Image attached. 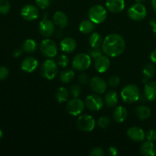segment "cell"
<instances>
[{
    "label": "cell",
    "mask_w": 156,
    "mask_h": 156,
    "mask_svg": "<svg viewBox=\"0 0 156 156\" xmlns=\"http://www.w3.org/2000/svg\"><path fill=\"white\" fill-rule=\"evenodd\" d=\"M135 1L138 3H143L146 0H135Z\"/></svg>",
    "instance_id": "cell-47"
},
{
    "label": "cell",
    "mask_w": 156,
    "mask_h": 156,
    "mask_svg": "<svg viewBox=\"0 0 156 156\" xmlns=\"http://www.w3.org/2000/svg\"><path fill=\"white\" fill-rule=\"evenodd\" d=\"M94 23L92 22L91 20H83L79 24V30L81 33L90 34L94 30Z\"/></svg>",
    "instance_id": "cell-26"
},
{
    "label": "cell",
    "mask_w": 156,
    "mask_h": 156,
    "mask_svg": "<svg viewBox=\"0 0 156 156\" xmlns=\"http://www.w3.org/2000/svg\"><path fill=\"white\" fill-rule=\"evenodd\" d=\"M108 12L105 8L101 5H93L88 11V18L94 24H101L106 20Z\"/></svg>",
    "instance_id": "cell-3"
},
{
    "label": "cell",
    "mask_w": 156,
    "mask_h": 156,
    "mask_svg": "<svg viewBox=\"0 0 156 156\" xmlns=\"http://www.w3.org/2000/svg\"><path fill=\"white\" fill-rule=\"evenodd\" d=\"M23 51H24L23 49H20V48L15 49V50L13 51V56H15V57H19V56L22 54Z\"/></svg>",
    "instance_id": "cell-43"
},
{
    "label": "cell",
    "mask_w": 156,
    "mask_h": 156,
    "mask_svg": "<svg viewBox=\"0 0 156 156\" xmlns=\"http://www.w3.org/2000/svg\"><path fill=\"white\" fill-rule=\"evenodd\" d=\"M152 8H153L154 10L156 12V0H152Z\"/></svg>",
    "instance_id": "cell-46"
},
{
    "label": "cell",
    "mask_w": 156,
    "mask_h": 156,
    "mask_svg": "<svg viewBox=\"0 0 156 156\" xmlns=\"http://www.w3.org/2000/svg\"><path fill=\"white\" fill-rule=\"evenodd\" d=\"M155 73V69L152 64H147L146 66L143 68V83H147L149 79L154 76Z\"/></svg>",
    "instance_id": "cell-25"
},
{
    "label": "cell",
    "mask_w": 156,
    "mask_h": 156,
    "mask_svg": "<svg viewBox=\"0 0 156 156\" xmlns=\"http://www.w3.org/2000/svg\"><path fill=\"white\" fill-rule=\"evenodd\" d=\"M118 95L115 91H109L105 96V102L109 108H114L118 103Z\"/></svg>",
    "instance_id": "cell-23"
},
{
    "label": "cell",
    "mask_w": 156,
    "mask_h": 156,
    "mask_svg": "<svg viewBox=\"0 0 156 156\" xmlns=\"http://www.w3.org/2000/svg\"><path fill=\"white\" fill-rule=\"evenodd\" d=\"M146 138L149 141L156 142V129L148 130L146 133Z\"/></svg>",
    "instance_id": "cell-38"
},
{
    "label": "cell",
    "mask_w": 156,
    "mask_h": 156,
    "mask_svg": "<svg viewBox=\"0 0 156 156\" xmlns=\"http://www.w3.org/2000/svg\"><path fill=\"white\" fill-rule=\"evenodd\" d=\"M53 23L59 28H64L68 25V18L64 12L58 11L55 12L53 17Z\"/></svg>",
    "instance_id": "cell-19"
},
{
    "label": "cell",
    "mask_w": 156,
    "mask_h": 156,
    "mask_svg": "<svg viewBox=\"0 0 156 156\" xmlns=\"http://www.w3.org/2000/svg\"><path fill=\"white\" fill-rule=\"evenodd\" d=\"M85 107L91 111H98L103 107V100L99 95L95 94L87 96L85 102Z\"/></svg>",
    "instance_id": "cell-10"
},
{
    "label": "cell",
    "mask_w": 156,
    "mask_h": 156,
    "mask_svg": "<svg viewBox=\"0 0 156 156\" xmlns=\"http://www.w3.org/2000/svg\"><path fill=\"white\" fill-rule=\"evenodd\" d=\"M126 47L125 41L118 34L108 35L102 43V50L111 57H116L123 53Z\"/></svg>",
    "instance_id": "cell-1"
},
{
    "label": "cell",
    "mask_w": 156,
    "mask_h": 156,
    "mask_svg": "<svg viewBox=\"0 0 156 156\" xmlns=\"http://www.w3.org/2000/svg\"><path fill=\"white\" fill-rule=\"evenodd\" d=\"M78 80H79V83L82 84V85H87L90 82L89 76L86 73H81L78 77Z\"/></svg>",
    "instance_id": "cell-37"
},
{
    "label": "cell",
    "mask_w": 156,
    "mask_h": 156,
    "mask_svg": "<svg viewBox=\"0 0 156 156\" xmlns=\"http://www.w3.org/2000/svg\"><path fill=\"white\" fill-rule=\"evenodd\" d=\"M136 114L140 120H144L149 118L151 115V110L146 105H139L136 108Z\"/></svg>",
    "instance_id": "cell-24"
},
{
    "label": "cell",
    "mask_w": 156,
    "mask_h": 156,
    "mask_svg": "<svg viewBox=\"0 0 156 156\" xmlns=\"http://www.w3.org/2000/svg\"><path fill=\"white\" fill-rule=\"evenodd\" d=\"M21 15L26 21H32L39 17V11L35 5H26L21 9Z\"/></svg>",
    "instance_id": "cell-11"
},
{
    "label": "cell",
    "mask_w": 156,
    "mask_h": 156,
    "mask_svg": "<svg viewBox=\"0 0 156 156\" xmlns=\"http://www.w3.org/2000/svg\"><path fill=\"white\" fill-rule=\"evenodd\" d=\"M90 85L91 88L94 92L97 94H103L107 90V85L106 82L98 76H94L90 81Z\"/></svg>",
    "instance_id": "cell-13"
},
{
    "label": "cell",
    "mask_w": 156,
    "mask_h": 156,
    "mask_svg": "<svg viewBox=\"0 0 156 156\" xmlns=\"http://www.w3.org/2000/svg\"><path fill=\"white\" fill-rule=\"evenodd\" d=\"M3 136V133H2V130L1 129H0V140H1Z\"/></svg>",
    "instance_id": "cell-48"
},
{
    "label": "cell",
    "mask_w": 156,
    "mask_h": 156,
    "mask_svg": "<svg viewBox=\"0 0 156 156\" xmlns=\"http://www.w3.org/2000/svg\"><path fill=\"white\" fill-rule=\"evenodd\" d=\"M75 77V73L74 71L71 69H66L63 70L61 72L60 75H59V80L62 82V83H69L72 81L74 79Z\"/></svg>",
    "instance_id": "cell-28"
},
{
    "label": "cell",
    "mask_w": 156,
    "mask_h": 156,
    "mask_svg": "<svg viewBox=\"0 0 156 156\" xmlns=\"http://www.w3.org/2000/svg\"><path fill=\"white\" fill-rule=\"evenodd\" d=\"M140 152L144 156H154L156 154V147L153 142L147 140L142 144Z\"/></svg>",
    "instance_id": "cell-20"
},
{
    "label": "cell",
    "mask_w": 156,
    "mask_h": 156,
    "mask_svg": "<svg viewBox=\"0 0 156 156\" xmlns=\"http://www.w3.org/2000/svg\"><path fill=\"white\" fill-rule=\"evenodd\" d=\"M39 31L44 37H50L54 33V23L48 18H44L39 24Z\"/></svg>",
    "instance_id": "cell-12"
},
{
    "label": "cell",
    "mask_w": 156,
    "mask_h": 156,
    "mask_svg": "<svg viewBox=\"0 0 156 156\" xmlns=\"http://www.w3.org/2000/svg\"><path fill=\"white\" fill-rule=\"evenodd\" d=\"M106 7L113 13H120L124 9V0H107Z\"/></svg>",
    "instance_id": "cell-16"
},
{
    "label": "cell",
    "mask_w": 156,
    "mask_h": 156,
    "mask_svg": "<svg viewBox=\"0 0 156 156\" xmlns=\"http://www.w3.org/2000/svg\"><path fill=\"white\" fill-rule=\"evenodd\" d=\"M150 25L152 27V30H153V33L155 34L156 37V21L155 20H152L150 21Z\"/></svg>",
    "instance_id": "cell-45"
},
{
    "label": "cell",
    "mask_w": 156,
    "mask_h": 156,
    "mask_svg": "<svg viewBox=\"0 0 156 156\" xmlns=\"http://www.w3.org/2000/svg\"><path fill=\"white\" fill-rule=\"evenodd\" d=\"M10 3L8 0H0V14L7 15L10 12Z\"/></svg>",
    "instance_id": "cell-31"
},
{
    "label": "cell",
    "mask_w": 156,
    "mask_h": 156,
    "mask_svg": "<svg viewBox=\"0 0 156 156\" xmlns=\"http://www.w3.org/2000/svg\"><path fill=\"white\" fill-rule=\"evenodd\" d=\"M145 98L149 101L156 100V82H148L144 88Z\"/></svg>",
    "instance_id": "cell-18"
},
{
    "label": "cell",
    "mask_w": 156,
    "mask_h": 156,
    "mask_svg": "<svg viewBox=\"0 0 156 156\" xmlns=\"http://www.w3.org/2000/svg\"><path fill=\"white\" fill-rule=\"evenodd\" d=\"M77 126L81 131L83 132H91L94 129L95 120L91 115L84 114L79 116L77 120Z\"/></svg>",
    "instance_id": "cell-8"
},
{
    "label": "cell",
    "mask_w": 156,
    "mask_h": 156,
    "mask_svg": "<svg viewBox=\"0 0 156 156\" xmlns=\"http://www.w3.org/2000/svg\"><path fill=\"white\" fill-rule=\"evenodd\" d=\"M108 154L111 156H116L118 155V151H117V148L114 147V146H111L108 149Z\"/></svg>",
    "instance_id": "cell-42"
},
{
    "label": "cell",
    "mask_w": 156,
    "mask_h": 156,
    "mask_svg": "<svg viewBox=\"0 0 156 156\" xmlns=\"http://www.w3.org/2000/svg\"><path fill=\"white\" fill-rule=\"evenodd\" d=\"M127 110L122 106H118L115 108L114 111L113 117L117 123H123L127 118Z\"/></svg>",
    "instance_id": "cell-22"
},
{
    "label": "cell",
    "mask_w": 156,
    "mask_h": 156,
    "mask_svg": "<svg viewBox=\"0 0 156 156\" xmlns=\"http://www.w3.org/2000/svg\"><path fill=\"white\" fill-rule=\"evenodd\" d=\"M41 53L47 58H53L58 53V48L56 43L50 39H44L40 45Z\"/></svg>",
    "instance_id": "cell-6"
},
{
    "label": "cell",
    "mask_w": 156,
    "mask_h": 156,
    "mask_svg": "<svg viewBox=\"0 0 156 156\" xmlns=\"http://www.w3.org/2000/svg\"><path fill=\"white\" fill-rule=\"evenodd\" d=\"M9 76V69L5 66H0V80H4Z\"/></svg>",
    "instance_id": "cell-41"
},
{
    "label": "cell",
    "mask_w": 156,
    "mask_h": 156,
    "mask_svg": "<svg viewBox=\"0 0 156 156\" xmlns=\"http://www.w3.org/2000/svg\"><path fill=\"white\" fill-rule=\"evenodd\" d=\"M147 15V10L143 3L136 2L128 9V16L133 21H141Z\"/></svg>",
    "instance_id": "cell-7"
},
{
    "label": "cell",
    "mask_w": 156,
    "mask_h": 156,
    "mask_svg": "<svg viewBox=\"0 0 156 156\" xmlns=\"http://www.w3.org/2000/svg\"><path fill=\"white\" fill-rule=\"evenodd\" d=\"M121 97L123 101L126 103H135L140 98V89L135 85H126L122 89Z\"/></svg>",
    "instance_id": "cell-2"
},
{
    "label": "cell",
    "mask_w": 156,
    "mask_h": 156,
    "mask_svg": "<svg viewBox=\"0 0 156 156\" xmlns=\"http://www.w3.org/2000/svg\"><path fill=\"white\" fill-rule=\"evenodd\" d=\"M85 104L79 98H74L66 105V111L72 116H79L85 109Z\"/></svg>",
    "instance_id": "cell-9"
},
{
    "label": "cell",
    "mask_w": 156,
    "mask_h": 156,
    "mask_svg": "<svg viewBox=\"0 0 156 156\" xmlns=\"http://www.w3.org/2000/svg\"><path fill=\"white\" fill-rule=\"evenodd\" d=\"M37 48V44L34 39H27L22 46L23 50L27 53H34Z\"/></svg>",
    "instance_id": "cell-27"
},
{
    "label": "cell",
    "mask_w": 156,
    "mask_h": 156,
    "mask_svg": "<svg viewBox=\"0 0 156 156\" xmlns=\"http://www.w3.org/2000/svg\"><path fill=\"white\" fill-rule=\"evenodd\" d=\"M127 136L134 142H142L146 138V133L143 129L137 126H133L127 130Z\"/></svg>",
    "instance_id": "cell-14"
},
{
    "label": "cell",
    "mask_w": 156,
    "mask_h": 156,
    "mask_svg": "<svg viewBox=\"0 0 156 156\" xmlns=\"http://www.w3.org/2000/svg\"><path fill=\"white\" fill-rule=\"evenodd\" d=\"M103 50L100 49V47H91V50H89V55L92 59H97L98 57L102 55Z\"/></svg>",
    "instance_id": "cell-33"
},
{
    "label": "cell",
    "mask_w": 156,
    "mask_h": 156,
    "mask_svg": "<svg viewBox=\"0 0 156 156\" xmlns=\"http://www.w3.org/2000/svg\"><path fill=\"white\" fill-rule=\"evenodd\" d=\"M110 59H108V56H103L101 55V56L95 59L94 61V68L98 73H104L108 70L110 68Z\"/></svg>",
    "instance_id": "cell-15"
},
{
    "label": "cell",
    "mask_w": 156,
    "mask_h": 156,
    "mask_svg": "<svg viewBox=\"0 0 156 156\" xmlns=\"http://www.w3.org/2000/svg\"><path fill=\"white\" fill-rule=\"evenodd\" d=\"M69 91L67 90L66 88L65 87H60L58 88L57 91L56 93V100L58 101L59 103H63V102L66 101L69 98Z\"/></svg>",
    "instance_id": "cell-29"
},
{
    "label": "cell",
    "mask_w": 156,
    "mask_h": 156,
    "mask_svg": "<svg viewBox=\"0 0 156 156\" xmlns=\"http://www.w3.org/2000/svg\"><path fill=\"white\" fill-rule=\"evenodd\" d=\"M69 58L64 54H62L58 56L57 59H56V63H57V65L59 66L62 67V68L66 67L69 65Z\"/></svg>",
    "instance_id": "cell-32"
},
{
    "label": "cell",
    "mask_w": 156,
    "mask_h": 156,
    "mask_svg": "<svg viewBox=\"0 0 156 156\" xmlns=\"http://www.w3.org/2000/svg\"><path fill=\"white\" fill-rule=\"evenodd\" d=\"M35 2L37 7L41 9H46L50 6V0H35Z\"/></svg>",
    "instance_id": "cell-36"
},
{
    "label": "cell",
    "mask_w": 156,
    "mask_h": 156,
    "mask_svg": "<svg viewBox=\"0 0 156 156\" xmlns=\"http://www.w3.org/2000/svg\"><path fill=\"white\" fill-rule=\"evenodd\" d=\"M82 92V88L79 85H73L70 88V93L74 98H79Z\"/></svg>",
    "instance_id": "cell-35"
},
{
    "label": "cell",
    "mask_w": 156,
    "mask_h": 156,
    "mask_svg": "<svg viewBox=\"0 0 156 156\" xmlns=\"http://www.w3.org/2000/svg\"><path fill=\"white\" fill-rule=\"evenodd\" d=\"M91 63L90 55L86 53H79L74 57L73 60V67L77 71H84L88 69Z\"/></svg>",
    "instance_id": "cell-5"
},
{
    "label": "cell",
    "mask_w": 156,
    "mask_h": 156,
    "mask_svg": "<svg viewBox=\"0 0 156 156\" xmlns=\"http://www.w3.org/2000/svg\"><path fill=\"white\" fill-rule=\"evenodd\" d=\"M120 79L118 76H111L109 79H108V85L111 87H117V85L120 84Z\"/></svg>",
    "instance_id": "cell-39"
},
{
    "label": "cell",
    "mask_w": 156,
    "mask_h": 156,
    "mask_svg": "<svg viewBox=\"0 0 156 156\" xmlns=\"http://www.w3.org/2000/svg\"><path fill=\"white\" fill-rule=\"evenodd\" d=\"M89 155L91 156H103L105 155V152L101 148L96 147L90 152Z\"/></svg>",
    "instance_id": "cell-40"
},
{
    "label": "cell",
    "mask_w": 156,
    "mask_h": 156,
    "mask_svg": "<svg viewBox=\"0 0 156 156\" xmlns=\"http://www.w3.org/2000/svg\"><path fill=\"white\" fill-rule=\"evenodd\" d=\"M150 59H151V60L152 61V62L156 63V49H155V50H154L151 53Z\"/></svg>",
    "instance_id": "cell-44"
},
{
    "label": "cell",
    "mask_w": 156,
    "mask_h": 156,
    "mask_svg": "<svg viewBox=\"0 0 156 156\" xmlns=\"http://www.w3.org/2000/svg\"><path fill=\"white\" fill-rule=\"evenodd\" d=\"M41 73L44 78L52 80L58 74V65L52 59H47L41 66Z\"/></svg>",
    "instance_id": "cell-4"
},
{
    "label": "cell",
    "mask_w": 156,
    "mask_h": 156,
    "mask_svg": "<svg viewBox=\"0 0 156 156\" xmlns=\"http://www.w3.org/2000/svg\"><path fill=\"white\" fill-rule=\"evenodd\" d=\"M110 123H111V121L108 117H101L98 120V125L99 126V127L103 128V129L108 127Z\"/></svg>",
    "instance_id": "cell-34"
},
{
    "label": "cell",
    "mask_w": 156,
    "mask_h": 156,
    "mask_svg": "<svg viewBox=\"0 0 156 156\" xmlns=\"http://www.w3.org/2000/svg\"><path fill=\"white\" fill-rule=\"evenodd\" d=\"M38 66V62L35 58L30 56L27 57L21 62V68L23 71L26 73H32L37 69Z\"/></svg>",
    "instance_id": "cell-17"
},
{
    "label": "cell",
    "mask_w": 156,
    "mask_h": 156,
    "mask_svg": "<svg viewBox=\"0 0 156 156\" xmlns=\"http://www.w3.org/2000/svg\"><path fill=\"white\" fill-rule=\"evenodd\" d=\"M103 40L99 33H93L89 37V44L91 47H100L102 45Z\"/></svg>",
    "instance_id": "cell-30"
},
{
    "label": "cell",
    "mask_w": 156,
    "mask_h": 156,
    "mask_svg": "<svg viewBox=\"0 0 156 156\" xmlns=\"http://www.w3.org/2000/svg\"><path fill=\"white\" fill-rule=\"evenodd\" d=\"M47 15H48V13H44V18H47Z\"/></svg>",
    "instance_id": "cell-49"
},
{
    "label": "cell",
    "mask_w": 156,
    "mask_h": 156,
    "mask_svg": "<svg viewBox=\"0 0 156 156\" xmlns=\"http://www.w3.org/2000/svg\"><path fill=\"white\" fill-rule=\"evenodd\" d=\"M61 50L65 53H72L76 48V42L73 38L66 37L60 43Z\"/></svg>",
    "instance_id": "cell-21"
}]
</instances>
